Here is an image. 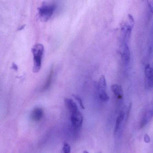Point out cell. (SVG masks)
I'll return each mask as SVG.
<instances>
[{"mask_svg": "<svg viewBox=\"0 0 153 153\" xmlns=\"http://www.w3.org/2000/svg\"><path fill=\"white\" fill-rule=\"evenodd\" d=\"M134 24L135 20L133 15L128 14L121 24V41L129 42Z\"/></svg>", "mask_w": 153, "mask_h": 153, "instance_id": "1", "label": "cell"}, {"mask_svg": "<svg viewBox=\"0 0 153 153\" xmlns=\"http://www.w3.org/2000/svg\"><path fill=\"white\" fill-rule=\"evenodd\" d=\"M44 51V46L42 44H36L32 49L34 62L33 71L34 73H37L41 69Z\"/></svg>", "mask_w": 153, "mask_h": 153, "instance_id": "2", "label": "cell"}, {"mask_svg": "<svg viewBox=\"0 0 153 153\" xmlns=\"http://www.w3.org/2000/svg\"><path fill=\"white\" fill-rule=\"evenodd\" d=\"M56 9V5L51 2H45L39 9V16L42 22H47L53 15Z\"/></svg>", "mask_w": 153, "mask_h": 153, "instance_id": "3", "label": "cell"}, {"mask_svg": "<svg viewBox=\"0 0 153 153\" xmlns=\"http://www.w3.org/2000/svg\"><path fill=\"white\" fill-rule=\"evenodd\" d=\"M107 84L106 80L104 75H102L99 79L97 83V92L101 100L104 102L108 101L109 99L107 92Z\"/></svg>", "mask_w": 153, "mask_h": 153, "instance_id": "4", "label": "cell"}, {"mask_svg": "<svg viewBox=\"0 0 153 153\" xmlns=\"http://www.w3.org/2000/svg\"><path fill=\"white\" fill-rule=\"evenodd\" d=\"M69 113L70 114V121L73 127L76 129L81 128L82 125L84 120V118L81 113L78 109Z\"/></svg>", "mask_w": 153, "mask_h": 153, "instance_id": "5", "label": "cell"}, {"mask_svg": "<svg viewBox=\"0 0 153 153\" xmlns=\"http://www.w3.org/2000/svg\"><path fill=\"white\" fill-rule=\"evenodd\" d=\"M121 53L123 61L125 65H127L130 61V50L129 42L121 41Z\"/></svg>", "mask_w": 153, "mask_h": 153, "instance_id": "6", "label": "cell"}, {"mask_svg": "<svg viewBox=\"0 0 153 153\" xmlns=\"http://www.w3.org/2000/svg\"><path fill=\"white\" fill-rule=\"evenodd\" d=\"M145 84L147 88L150 89L153 86V69L150 64H146L145 68Z\"/></svg>", "mask_w": 153, "mask_h": 153, "instance_id": "7", "label": "cell"}, {"mask_svg": "<svg viewBox=\"0 0 153 153\" xmlns=\"http://www.w3.org/2000/svg\"><path fill=\"white\" fill-rule=\"evenodd\" d=\"M153 117V111L152 108L148 110L145 112L140 123V128H143L146 125Z\"/></svg>", "mask_w": 153, "mask_h": 153, "instance_id": "8", "label": "cell"}, {"mask_svg": "<svg viewBox=\"0 0 153 153\" xmlns=\"http://www.w3.org/2000/svg\"><path fill=\"white\" fill-rule=\"evenodd\" d=\"M111 89L114 94L118 100H121L123 98V90L121 85L118 84H113L111 86Z\"/></svg>", "mask_w": 153, "mask_h": 153, "instance_id": "9", "label": "cell"}, {"mask_svg": "<svg viewBox=\"0 0 153 153\" xmlns=\"http://www.w3.org/2000/svg\"><path fill=\"white\" fill-rule=\"evenodd\" d=\"M44 114L43 109L40 108H36L31 114V118L33 121H39L42 119Z\"/></svg>", "mask_w": 153, "mask_h": 153, "instance_id": "10", "label": "cell"}, {"mask_svg": "<svg viewBox=\"0 0 153 153\" xmlns=\"http://www.w3.org/2000/svg\"><path fill=\"white\" fill-rule=\"evenodd\" d=\"M125 113L124 112L121 111L119 113L118 116L117 118L116 122H115V128H114V133H116L119 129L121 128L122 122L124 120L125 118Z\"/></svg>", "mask_w": 153, "mask_h": 153, "instance_id": "11", "label": "cell"}, {"mask_svg": "<svg viewBox=\"0 0 153 153\" xmlns=\"http://www.w3.org/2000/svg\"><path fill=\"white\" fill-rule=\"evenodd\" d=\"M53 75V69H52L50 70V72H49V74L48 75L46 82H45V84L44 86H43V88H42V90L43 91H45V90H48L50 87L51 83H52Z\"/></svg>", "mask_w": 153, "mask_h": 153, "instance_id": "12", "label": "cell"}, {"mask_svg": "<svg viewBox=\"0 0 153 153\" xmlns=\"http://www.w3.org/2000/svg\"><path fill=\"white\" fill-rule=\"evenodd\" d=\"M62 150H63L64 153H70L71 151V148H70V146L68 143L67 142H65L63 145V148H62Z\"/></svg>", "mask_w": 153, "mask_h": 153, "instance_id": "13", "label": "cell"}, {"mask_svg": "<svg viewBox=\"0 0 153 153\" xmlns=\"http://www.w3.org/2000/svg\"><path fill=\"white\" fill-rule=\"evenodd\" d=\"M73 97L78 102L79 104H80V106L82 109H85V106H84V104H83V101L82 100L81 98L78 95H75V94H73Z\"/></svg>", "mask_w": 153, "mask_h": 153, "instance_id": "14", "label": "cell"}, {"mask_svg": "<svg viewBox=\"0 0 153 153\" xmlns=\"http://www.w3.org/2000/svg\"><path fill=\"white\" fill-rule=\"evenodd\" d=\"M144 140L146 143H149L150 142V137L147 134H145L144 137Z\"/></svg>", "mask_w": 153, "mask_h": 153, "instance_id": "15", "label": "cell"}, {"mask_svg": "<svg viewBox=\"0 0 153 153\" xmlns=\"http://www.w3.org/2000/svg\"><path fill=\"white\" fill-rule=\"evenodd\" d=\"M83 153H89V152H88V151H86V150H85V151L83 152Z\"/></svg>", "mask_w": 153, "mask_h": 153, "instance_id": "16", "label": "cell"}]
</instances>
